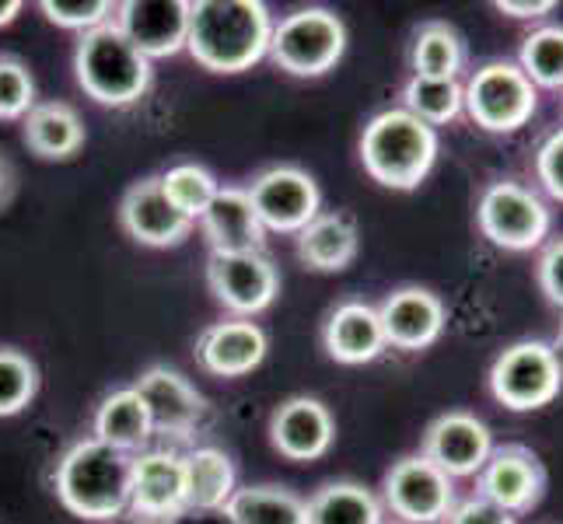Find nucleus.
I'll return each mask as SVG.
<instances>
[{
  "label": "nucleus",
  "mask_w": 563,
  "mask_h": 524,
  "mask_svg": "<svg viewBox=\"0 0 563 524\" xmlns=\"http://www.w3.org/2000/svg\"><path fill=\"white\" fill-rule=\"evenodd\" d=\"M346 49L343 22L325 8H305L287 14L280 25H274L269 38V56L280 70L295 77H319L340 64Z\"/></svg>",
  "instance_id": "0eeeda50"
},
{
  "label": "nucleus",
  "mask_w": 563,
  "mask_h": 524,
  "mask_svg": "<svg viewBox=\"0 0 563 524\" xmlns=\"http://www.w3.org/2000/svg\"><path fill=\"white\" fill-rule=\"evenodd\" d=\"M444 524H515V517L508 511L494 508L490 500H483L479 493L462 500L452 508V514L444 517Z\"/></svg>",
  "instance_id": "4c0bfd02"
},
{
  "label": "nucleus",
  "mask_w": 563,
  "mask_h": 524,
  "mask_svg": "<svg viewBox=\"0 0 563 524\" xmlns=\"http://www.w3.org/2000/svg\"><path fill=\"white\" fill-rule=\"evenodd\" d=\"M494 8L515 18V22H542L556 11V0H497Z\"/></svg>",
  "instance_id": "58836bf2"
},
{
  "label": "nucleus",
  "mask_w": 563,
  "mask_h": 524,
  "mask_svg": "<svg viewBox=\"0 0 563 524\" xmlns=\"http://www.w3.org/2000/svg\"><path fill=\"white\" fill-rule=\"evenodd\" d=\"M518 67L529 81L550 91H563V25H542L526 35Z\"/></svg>",
  "instance_id": "7c9ffc66"
},
{
  "label": "nucleus",
  "mask_w": 563,
  "mask_h": 524,
  "mask_svg": "<svg viewBox=\"0 0 563 524\" xmlns=\"http://www.w3.org/2000/svg\"><path fill=\"white\" fill-rule=\"evenodd\" d=\"M378 319H382L385 343L396 349H427L444 333V304L427 287L393 290L382 301Z\"/></svg>",
  "instance_id": "2eb2a0df"
},
{
  "label": "nucleus",
  "mask_w": 563,
  "mask_h": 524,
  "mask_svg": "<svg viewBox=\"0 0 563 524\" xmlns=\"http://www.w3.org/2000/svg\"><path fill=\"white\" fill-rule=\"evenodd\" d=\"M120 221L133 242L151 248L179 245L192 227V221L168 203L158 179H144L126 192L120 207Z\"/></svg>",
  "instance_id": "dca6fc26"
},
{
  "label": "nucleus",
  "mask_w": 563,
  "mask_h": 524,
  "mask_svg": "<svg viewBox=\"0 0 563 524\" xmlns=\"http://www.w3.org/2000/svg\"><path fill=\"white\" fill-rule=\"evenodd\" d=\"M207 280L213 298L239 315H256L277 298V269L269 266L263 252H239V256H218L207 263Z\"/></svg>",
  "instance_id": "ddd939ff"
},
{
  "label": "nucleus",
  "mask_w": 563,
  "mask_h": 524,
  "mask_svg": "<svg viewBox=\"0 0 563 524\" xmlns=\"http://www.w3.org/2000/svg\"><path fill=\"white\" fill-rule=\"evenodd\" d=\"M130 503L144 517L168 521L186 508V469L183 458L154 451L133 461L130 472Z\"/></svg>",
  "instance_id": "6ab92c4d"
},
{
  "label": "nucleus",
  "mask_w": 563,
  "mask_h": 524,
  "mask_svg": "<svg viewBox=\"0 0 563 524\" xmlns=\"http://www.w3.org/2000/svg\"><path fill=\"white\" fill-rule=\"evenodd\" d=\"M308 524H382V508L361 482H329L305 503Z\"/></svg>",
  "instance_id": "bb28decb"
},
{
  "label": "nucleus",
  "mask_w": 563,
  "mask_h": 524,
  "mask_svg": "<svg viewBox=\"0 0 563 524\" xmlns=\"http://www.w3.org/2000/svg\"><path fill=\"white\" fill-rule=\"evenodd\" d=\"M203 235L218 256H239V252H260L263 224L249 200V189H218V197L203 210Z\"/></svg>",
  "instance_id": "412c9836"
},
{
  "label": "nucleus",
  "mask_w": 563,
  "mask_h": 524,
  "mask_svg": "<svg viewBox=\"0 0 563 524\" xmlns=\"http://www.w3.org/2000/svg\"><path fill=\"white\" fill-rule=\"evenodd\" d=\"M74 70L77 85L102 105H133L151 85V60L115 25H102L81 38Z\"/></svg>",
  "instance_id": "20e7f679"
},
{
  "label": "nucleus",
  "mask_w": 563,
  "mask_h": 524,
  "mask_svg": "<svg viewBox=\"0 0 563 524\" xmlns=\"http://www.w3.org/2000/svg\"><path fill=\"white\" fill-rule=\"evenodd\" d=\"M228 511L239 524H308L305 500L277 487L239 490L228 500Z\"/></svg>",
  "instance_id": "c85d7f7f"
},
{
  "label": "nucleus",
  "mask_w": 563,
  "mask_h": 524,
  "mask_svg": "<svg viewBox=\"0 0 563 524\" xmlns=\"http://www.w3.org/2000/svg\"><path fill=\"white\" fill-rule=\"evenodd\" d=\"M43 11L53 25L77 29V32H95L109 22L112 4L109 0H43Z\"/></svg>",
  "instance_id": "f704fd0d"
},
{
  "label": "nucleus",
  "mask_w": 563,
  "mask_h": 524,
  "mask_svg": "<svg viewBox=\"0 0 563 524\" xmlns=\"http://www.w3.org/2000/svg\"><path fill=\"white\" fill-rule=\"evenodd\" d=\"M385 503L406 524H438L455 508V482L431 458H399L385 476Z\"/></svg>",
  "instance_id": "1a4fd4ad"
},
{
  "label": "nucleus",
  "mask_w": 563,
  "mask_h": 524,
  "mask_svg": "<svg viewBox=\"0 0 563 524\" xmlns=\"http://www.w3.org/2000/svg\"><path fill=\"white\" fill-rule=\"evenodd\" d=\"M542 490H547L542 461L536 458V451L521 448V444L494 448V455L479 472V497L490 500L494 508L508 511L511 517L532 511L542 500Z\"/></svg>",
  "instance_id": "f8f14e48"
},
{
  "label": "nucleus",
  "mask_w": 563,
  "mask_h": 524,
  "mask_svg": "<svg viewBox=\"0 0 563 524\" xmlns=\"http://www.w3.org/2000/svg\"><path fill=\"white\" fill-rule=\"evenodd\" d=\"M130 472L126 451L91 437L74 444L56 465V497L77 517L109 521L130 503Z\"/></svg>",
  "instance_id": "f03ea898"
},
{
  "label": "nucleus",
  "mask_w": 563,
  "mask_h": 524,
  "mask_svg": "<svg viewBox=\"0 0 563 524\" xmlns=\"http://www.w3.org/2000/svg\"><path fill=\"white\" fill-rule=\"evenodd\" d=\"M361 161L385 189H417L438 161V130L406 109H385L361 133Z\"/></svg>",
  "instance_id": "7ed1b4c3"
},
{
  "label": "nucleus",
  "mask_w": 563,
  "mask_h": 524,
  "mask_svg": "<svg viewBox=\"0 0 563 524\" xmlns=\"http://www.w3.org/2000/svg\"><path fill=\"white\" fill-rule=\"evenodd\" d=\"M423 458H431L449 479L479 476L494 455V434L476 413L452 410L438 416L423 434Z\"/></svg>",
  "instance_id": "9d476101"
},
{
  "label": "nucleus",
  "mask_w": 563,
  "mask_h": 524,
  "mask_svg": "<svg viewBox=\"0 0 563 524\" xmlns=\"http://www.w3.org/2000/svg\"><path fill=\"white\" fill-rule=\"evenodd\" d=\"M536 175H539L542 189H547L553 200L563 203V126L553 130L550 137L539 144V154H536Z\"/></svg>",
  "instance_id": "c9c22d12"
},
{
  "label": "nucleus",
  "mask_w": 563,
  "mask_h": 524,
  "mask_svg": "<svg viewBox=\"0 0 563 524\" xmlns=\"http://www.w3.org/2000/svg\"><path fill=\"white\" fill-rule=\"evenodd\" d=\"M197 357L210 375L242 378L256 371L266 357V336L252 322H218L197 343Z\"/></svg>",
  "instance_id": "4be33fe9"
},
{
  "label": "nucleus",
  "mask_w": 563,
  "mask_h": 524,
  "mask_svg": "<svg viewBox=\"0 0 563 524\" xmlns=\"http://www.w3.org/2000/svg\"><path fill=\"white\" fill-rule=\"evenodd\" d=\"M18 11H22L18 0H0V25H11L14 18H18Z\"/></svg>",
  "instance_id": "a19ab883"
},
{
  "label": "nucleus",
  "mask_w": 563,
  "mask_h": 524,
  "mask_svg": "<svg viewBox=\"0 0 563 524\" xmlns=\"http://www.w3.org/2000/svg\"><path fill=\"white\" fill-rule=\"evenodd\" d=\"M462 102L470 120L487 133H518L536 115L539 91L518 64L490 60L462 85Z\"/></svg>",
  "instance_id": "39448f33"
},
{
  "label": "nucleus",
  "mask_w": 563,
  "mask_h": 524,
  "mask_svg": "<svg viewBox=\"0 0 563 524\" xmlns=\"http://www.w3.org/2000/svg\"><path fill=\"white\" fill-rule=\"evenodd\" d=\"M249 200L263 231H301L319 218V186L301 168H269L249 189Z\"/></svg>",
  "instance_id": "9b49d317"
},
{
  "label": "nucleus",
  "mask_w": 563,
  "mask_h": 524,
  "mask_svg": "<svg viewBox=\"0 0 563 524\" xmlns=\"http://www.w3.org/2000/svg\"><path fill=\"white\" fill-rule=\"evenodd\" d=\"M274 448L290 461H316L329 451V444L336 437V423L319 399H287L274 413Z\"/></svg>",
  "instance_id": "f3484780"
},
{
  "label": "nucleus",
  "mask_w": 563,
  "mask_h": 524,
  "mask_svg": "<svg viewBox=\"0 0 563 524\" xmlns=\"http://www.w3.org/2000/svg\"><path fill=\"white\" fill-rule=\"evenodd\" d=\"M402 109L417 115L427 126H444L465 109L459 81H438V77H410L402 88Z\"/></svg>",
  "instance_id": "c756f323"
},
{
  "label": "nucleus",
  "mask_w": 563,
  "mask_h": 524,
  "mask_svg": "<svg viewBox=\"0 0 563 524\" xmlns=\"http://www.w3.org/2000/svg\"><path fill=\"white\" fill-rule=\"evenodd\" d=\"M274 22L260 0H197L189 4L192 60L213 74H239L269 53Z\"/></svg>",
  "instance_id": "f257e3e1"
},
{
  "label": "nucleus",
  "mask_w": 563,
  "mask_h": 524,
  "mask_svg": "<svg viewBox=\"0 0 563 524\" xmlns=\"http://www.w3.org/2000/svg\"><path fill=\"white\" fill-rule=\"evenodd\" d=\"M536 280H539L542 294H547V301L563 308V238L542 248L539 266H536Z\"/></svg>",
  "instance_id": "e433bc0d"
},
{
  "label": "nucleus",
  "mask_w": 563,
  "mask_h": 524,
  "mask_svg": "<svg viewBox=\"0 0 563 524\" xmlns=\"http://www.w3.org/2000/svg\"><path fill=\"white\" fill-rule=\"evenodd\" d=\"M479 231L487 235L497 248L508 252H532L547 242L550 235V207L542 203L539 192H532L521 182H494L483 189L479 207H476Z\"/></svg>",
  "instance_id": "6e6552de"
},
{
  "label": "nucleus",
  "mask_w": 563,
  "mask_h": 524,
  "mask_svg": "<svg viewBox=\"0 0 563 524\" xmlns=\"http://www.w3.org/2000/svg\"><path fill=\"white\" fill-rule=\"evenodd\" d=\"M322 343H325V354L336 364H346V367L372 364L388 346L385 333H382L378 308L364 304V301L340 304L322 328Z\"/></svg>",
  "instance_id": "aec40b11"
},
{
  "label": "nucleus",
  "mask_w": 563,
  "mask_h": 524,
  "mask_svg": "<svg viewBox=\"0 0 563 524\" xmlns=\"http://www.w3.org/2000/svg\"><path fill=\"white\" fill-rule=\"evenodd\" d=\"M25 144L38 158H49V161L70 158V154H77L85 144L81 115L64 102L32 105L25 115Z\"/></svg>",
  "instance_id": "b1692460"
},
{
  "label": "nucleus",
  "mask_w": 563,
  "mask_h": 524,
  "mask_svg": "<svg viewBox=\"0 0 563 524\" xmlns=\"http://www.w3.org/2000/svg\"><path fill=\"white\" fill-rule=\"evenodd\" d=\"M186 469V508H224L235 497V469L224 451L197 448L183 458Z\"/></svg>",
  "instance_id": "a878e982"
},
{
  "label": "nucleus",
  "mask_w": 563,
  "mask_h": 524,
  "mask_svg": "<svg viewBox=\"0 0 563 524\" xmlns=\"http://www.w3.org/2000/svg\"><path fill=\"white\" fill-rule=\"evenodd\" d=\"M95 434L102 444H112L120 451H133L151 437V416L144 410L141 395L133 388L106 395V402L95 413Z\"/></svg>",
  "instance_id": "393cba45"
},
{
  "label": "nucleus",
  "mask_w": 563,
  "mask_h": 524,
  "mask_svg": "<svg viewBox=\"0 0 563 524\" xmlns=\"http://www.w3.org/2000/svg\"><path fill=\"white\" fill-rule=\"evenodd\" d=\"M298 256L308 269L340 274L357 256V224L346 213H319L298 231Z\"/></svg>",
  "instance_id": "5701e85b"
},
{
  "label": "nucleus",
  "mask_w": 563,
  "mask_h": 524,
  "mask_svg": "<svg viewBox=\"0 0 563 524\" xmlns=\"http://www.w3.org/2000/svg\"><path fill=\"white\" fill-rule=\"evenodd\" d=\"M141 56H172L189 38V0H126L115 22Z\"/></svg>",
  "instance_id": "4468645a"
},
{
  "label": "nucleus",
  "mask_w": 563,
  "mask_h": 524,
  "mask_svg": "<svg viewBox=\"0 0 563 524\" xmlns=\"http://www.w3.org/2000/svg\"><path fill=\"white\" fill-rule=\"evenodd\" d=\"M133 392L141 395L144 410L151 416V431H165V434H189L197 426L203 413V399L192 392V384L168 371V367H151L141 381L133 384Z\"/></svg>",
  "instance_id": "a211bd4d"
},
{
  "label": "nucleus",
  "mask_w": 563,
  "mask_h": 524,
  "mask_svg": "<svg viewBox=\"0 0 563 524\" xmlns=\"http://www.w3.org/2000/svg\"><path fill=\"white\" fill-rule=\"evenodd\" d=\"M168 524H239L231 517L228 503L224 508H183L179 514H172Z\"/></svg>",
  "instance_id": "ea45409f"
},
{
  "label": "nucleus",
  "mask_w": 563,
  "mask_h": 524,
  "mask_svg": "<svg viewBox=\"0 0 563 524\" xmlns=\"http://www.w3.org/2000/svg\"><path fill=\"white\" fill-rule=\"evenodd\" d=\"M35 105V85L32 74L14 56H0V120H18L29 115Z\"/></svg>",
  "instance_id": "72a5a7b5"
},
{
  "label": "nucleus",
  "mask_w": 563,
  "mask_h": 524,
  "mask_svg": "<svg viewBox=\"0 0 563 524\" xmlns=\"http://www.w3.org/2000/svg\"><path fill=\"white\" fill-rule=\"evenodd\" d=\"M563 388V364L542 339L511 343L490 367V392L511 413H536Z\"/></svg>",
  "instance_id": "423d86ee"
},
{
  "label": "nucleus",
  "mask_w": 563,
  "mask_h": 524,
  "mask_svg": "<svg viewBox=\"0 0 563 524\" xmlns=\"http://www.w3.org/2000/svg\"><path fill=\"white\" fill-rule=\"evenodd\" d=\"M158 182H162V192L168 197V203L189 221H200L203 210L210 207V200L218 197V189H221L213 182V175L200 165H176V168H168Z\"/></svg>",
  "instance_id": "2f4dec72"
},
{
  "label": "nucleus",
  "mask_w": 563,
  "mask_h": 524,
  "mask_svg": "<svg viewBox=\"0 0 563 524\" xmlns=\"http://www.w3.org/2000/svg\"><path fill=\"white\" fill-rule=\"evenodd\" d=\"M35 395V367L18 349H0V416L22 413Z\"/></svg>",
  "instance_id": "473e14b6"
},
{
  "label": "nucleus",
  "mask_w": 563,
  "mask_h": 524,
  "mask_svg": "<svg viewBox=\"0 0 563 524\" xmlns=\"http://www.w3.org/2000/svg\"><path fill=\"white\" fill-rule=\"evenodd\" d=\"M410 64H413V77L459 81V74L465 67V43H462V35L452 25H444V22L423 25L417 32V38H413Z\"/></svg>",
  "instance_id": "cd10ccee"
}]
</instances>
